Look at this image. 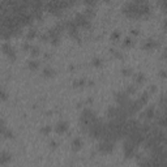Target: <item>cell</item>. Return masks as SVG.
<instances>
[{
  "label": "cell",
  "instance_id": "cell-1",
  "mask_svg": "<svg viewBox=\"0 0 167 167\" xmlns=\"http://www.w3.org/2000/svg\"><path fill=\"white\" fill-rule=\"evenodd\" d=\"M136 146L133 142L131 141V140H125L124 144H123V149H124V155L125 158H132V157L135 155V152H136Z\"/></svg>",
  "mask_w": 167,
  "mask_h": 167
},
{
  "label": "cell",
  "instance_id": "cell-2",
  "mask_svg": "<svg viewBox=\"0 0 167 167\" xmlns=\"http://www.w3.org/2000/svg\"><path fill=\"white\" fill-rule=\"evenodd\" d=\"M74 21L78 25V28H90V18H88L86 15L85 13H76V16H74Z\"/></svg>",
  "mask_w": 167,
  "mask_h": 167
},
{
  "label": "cell",
  "instance_id": "cell-3",
  "mask_svg": "<svg viewBox=\"0 0 167 167\" xmlns=\"http://www.w3.org/2000/svg\"><path fill=\"white\" fill-rule=\"evenodd\" d=\"M1 50L7 56L11 59V61H15L16 60V50L13 49V46H11V43L9 42H4L1 45Z\"/></svg>",
  "mask_w": 167,
  "mask_h": 167
},
{
  "label": "cell",
  "instance_id": "cell-4",
  "mask_svg": "<svg viewBox=\"0 0 167 167\" xmlns=\"http://www.w3.org/2000/svg\"><path fill=\"white\" fill-rule=\"evenodd\" d=\"M114 146H115L114 141H110V140H101L99 145H98V149H99L102 153H111L114 150Z\"/></svg>",
  "mask_w": 167,
  "mask_h": 167
},
{
  "label": "cell",
  "instance_id": "cell-5",
  "mask_svg": "<svg viewBox=\"0 0 167 167\" xmlns=\"http://www.w3.org/2000/svg\"><path fill=\"white\" fill-rule=\"evenodd\" d=\"M68 121H65V120H60V121H57L56 123V125H55V132L57 135H63V133H65V132L68 131Z\"/></svg>",
  "mask_w": 167,
  "mask_h": 167
},
{
  "label": "cell",
  "instance_id": "cell-6",
  "mask_svg": "<svg viewBox=\"0 0 167 167\" xmlns=\"http://www.w3.org/2000/svg\"><path fill=\"white\" fill-rule=\"evenodd\" d=\"M155 106H153V104H150L149 107H146V110L144 111V118L148 119V120H150V119L155 118Z\"/></svg>",
  "mask_w": 167,
  "mask_h": 167
},
{
  "label": "cell",
  "instance_id": "cell-7",
  "mask_svg": "<svg viewBox=\"0 0 167 167\" xmlns=\"http://www.w3.org/2000/svg\"><path fill=\"white\" fill-rule=\"evenodd\" d=\"M158 46V42H157L155 39H146L144 43H142V49L144 50H153L155 49V47Z\"/></svg>",
  "mask_w": 167,
  "mask_h": 167
},
{
  "label": "cell",
  "instance_id": "cell-8",
  "mask_svg": "<svg viewBox=\"0 0 167 167\" xmlns=\"http://www.w3.org/2000/svg\"><path fill=\"white\" fill-rule=\"evenodd\" d=\"M12 159V154L9 152L7 150H3L1 154H0V162H1V165H7L8 162H11Z\"/></svg>",
  "mask_w": 167,
  "mask_h": 167
},
{
  "label": "cell",
  "instance_id": "cell-9",
  "mask_svg": "<svg viewBox=\"0 0 167 167\" xmlns=\"http://www.w3.org/2000/svg\"><path fill=\"white\" fill-rule=\"evenodd\" d=\"M71 146H72V150L73 152H77L81 149V146H82V140L80 137H74L72 140V142H71Z\"/></svg>",
  "mask_w": 167,
  "mask_h": 167
},
{
  "label": "cell",
  "instance_id": "cell-10",
  "mask_svg": "<svg viewBox=\"0 0 167 167\" xmlns=\"http://www.w3.org/2000/svg\"><path fill=\"white\" fill-rule=\"evenodd\" d=\"M54 73H55V69L52 67H45L42 71V74L45 77H51V76H54Z\"/></svg>",
  "mask_w": 167,
  "mask_h": 167
},
{
  "label": "cell",
  "instance_id": "cell-11",
  "mask_svg": "<svg viewBox=\"0 0 167 167\" xmlns=\"http://www.w3.org/2000/svg\"><path fill=\"white\" fill-rule=\"evenodd\" d=\"M28 67H29V69L30 71H37L39 68V61L38 60H29V63H28Z\"/></svg>",
  "mask_w": 167,
  "mask_h": 167
},
{
  "label": "cell",
  "instance_id": "cell-12",
  "mask_svg": "<svg viewBox=\"0 0 167 167\" xmlns=\"http://www.w3.org/2000/svg\"><path fill=\"white\" fill-rule=\"evenodd\" d=\"M138 101H140V103H141L142 106L148 103V101H149V93H148V91H145V93H142L141 95H140Z\"/></svg>",
  "mask_w": 167,
  "mask_h": 167
},
{
  "label": "cell",
  "instance_id": "cell-13",
  "mask_svg": "<svg viewBox=\"0 0 167 167\" xmlns=\"http://www.w3.org/2000/svg\"><path fill=\"white\" fill-rule=\"evenodd\" d=\"M135 81H136V84H142V82H144V81H145L144 73H142V72L136 73V74H135Z\"/></svg>",
  "mask_w": 167,
  "mask_h": 167
},
{
  "label": "cell",
  "instance_id": "cell-14",
  "mask_svg": "<svg viewBox=\"0 0 167 167\" xmlns=\"http://www.w3.org/2000/svg\"><path fill=\"white\" fill-rule=\"evenodd\" d=\"M51 132H52V127H51V125H43V127L40 128V133L45 135V136H49Z\"/></svg>",
  "mask_w": 167,
  "mask_h": 167
},
{
  "label": "cell",
  "instance_id": "cell-15",
  "mask_svg": "<svg viewBox=\"0 0 167 167\" xmlns=\"http://www.w3.org/2000/svg\"><path fill=\"white\" fill-rule=\"evenodd\" d=\"M1 135L4 136L5 138H13V137H15V136H13V131H12V129H8V128H7L5 131H3Z\"/></svg>",
  "mask_w": 167,
  "mask_h": 167
},
{
  "label": "cell",
  "instance_id": "cell-16",
  "mask_svg": "<svg viewBox=\"0 0 167 167\" xmlns=\"http://www.w3.org/2000/svg\"><path fill=\"white\" fill-rule=\"evenodd\" d=\"M39 47L38 46H32V49H30V54H32V56H38L39 55Z\"/></svg>",
  "mask_w": 167,
  "mask_h": 167
},
{
  "label": "cell",
  "instance_id": "cell-17",
  "mask_svg": "<svg viewBox=\"0 0 167 167\" xmlns=\"http://www.w3.org/2000/svg\"><path fill=\"white\" fill-rule=\"evenodd\" d=\"M35 34H37V30L35 29H30L29 32H28V34H26V39H28V40L33 39L34 37H35Z\"/></svg>",
  "mask_w": 167,
  "mask_h": 167
},
{
  "label": "cell",
  "instance_id": "cell-18",
  "mask_svg": "<svg viewBox=\"0 0 167 167\" xmlns=\"http://www.w3.org/2000/svg\"><path fill=\"white\" fill-rule=\"evenodd\" d=\"M119 38H120V32H119V30H114V32L111 33V39L112 40H118Z\"/></svg>",
  "mask_w": 167,
  "mask_h": 167
},
{
  "label": "cell",
  "instance_id": "cell-19",
  "mask_svg": "<svg viewBox=\"0 0 167 167\" xmlns=\"http://www.w3.org/2000/svg\"><path fill=\"white\" fill-rule=\"evenodd\" d=\"M85 15H86V17H88V18H91V17H93L94 16V9L93 8H86V9H85Z\"/></svg>",
  "mask_w": 167,
  "mask_h": 167
},
{
  "label": "cell",
  "instance_id": "cell-20",
  "mask_svg": "<svg viewBox=\"0 0 167 167\" xmlns=\"http://www.w3.org/2000/svg\"><path fill=\"white\" fill-rule=\"evenodd\" d=\"M91 64H93L94 67H99L102 64V59L101 57H93V60H91Z\"/></svg>",
  "mask_w": 167,
  "mask_h": 167
},
{
  "label": "cell",
  "instance_id": "cell-21",
  "mask_svg": "<svg viewBox=\"0 0 167 167\" xmlns=\"http://www.w3.org/2000/svg\"><path fill=\"white\" fill-rule=\"evenodd\" d=\"M124 91H125V93H127L128 95H129V94H133L135 91H136V88H135V86H132V85H129V86L125 88V90H124Z\"/></svg>",
  "mask_w": 167,
  "mask_h": 167
},
{
  "label": "cell",
  "instance_id": "cell-22",
  "mask_svg": "<svg viewBox=\"0 0 167 167\" xmlns=\"http://www.w3.org/2000/svg\"><path fill=\"white\" fill-rule=\"evenodd\" d=\"M85 84V78H80V80H76L73 82V86L77 88V86H82V85Z\"/></svg>",
  "mask_w": 167,
  "mask_h": 167
},
{
  "label": "cell",
  "instance_id": "cell-23",
  "mask_svg": "<svg viewBox=\"0 0 167 167\" xmlns=\"http://www.w3.org/2000/svg\"><path fill=\"white\" fill-rule=\"evenodd\" d=\"M132 38H129V37H127V38L124 39V42H123V46L124 47H129V46H132Z\"/></svg>",
  "mask_w": 167,
  "mask_h": 167
},
{
  "label": "cell",
  "instance_id": "cell-24",
  "mask_svg": "<svg viewBox=\"0 0 167 167\" xmlns=\"http://www.w3.org/2000/svg\"><path fill=\"white\" fill-rule=\"evenodd\" d=\"M121 73L124 74V76H129V74L132 73V69H131L129 67H127V68H123V69H121Z\"/></svg>",
  "mask_w": 167,
  "mask_h": 167
},
{
  "label": "cell",
  "instance_id": "cell-25",
  "mask_svg": "<svg viewBox=\"0 0 167 167\" xmlns=\"http://www.w3.org/2000/svg\"><path fill=\"white\" fill-rule=\"evenodd\" d=\"M50 40H51V43H52V45H57V43L60 42V35L59 37H55V38H51Z\"/></svg>",
  "mask_w": 167,
  "mask_h": 167
},
{
  "label": "cell",
  "instance_id": "cell-26",
  "mask_svg": "<svg viewBox=\"0 0 167 167\" xmlns=\"http://www.w3.org/2000/svg\"><path fill=\"white\" fill-rule=\"evenodd\" d=\"M159 77L166 78L167 77V71L166 69H161V71H159Z\"/></svg>",
  "mask_w": 167,
  "mask_h": 167
},
{
  "label": "cell",
  "instance_id": "cell-27",
  "mask_svg": "<svg viewBox=\"0 0 167 167\" xmlns=\"http://www.w3.org/2000/svg\"><path fill=\"white\" fill-rule=\"evenodd\" d=\"M30 49H32V45L30 43H28V42H25L24 43V46H22V50H25V51H30Z\"/></svg>",
  "mask_w": 167,
  "mask_h": 167
},
{
  "label": "cell",
  "instance_id": "cell-28",
  "mask_svg": "<svg viewBox=\"0 0 167 167\" xmlns=\"http://www.w3.org/2000/svg\"><path fill=\"white\" fill-rule=\"evenodd\" d=\"M7 98H8V94H7V91L3 89V90H1V101H5Z\"/></svg>",
  "mask_w": 167,
  "mask_h": 167
},
{
  "label": "cell",
  "instance_id": "cell-29",
  "mask_svg": "<svg viewBox=\"0 0 167 167\" xmlns=\"http://www.w3.org/2000/svg\"><path fill=\"white\" fill-rule=\"evenodd\" d=\"M161 5H162L163 12H166V13H167V1H163V3H161Z\"/></svg>",
  "mask_w": 167,
  "mask_h": 167
},
{
  "label": "cell",
  "instance_id": "cell-30",
  "mask_svg": "<svg viewBox=\"0 0 167 167\" xmlns=\"http://www.w3.org/2000/svg\"><path fill=\"white\" fill-rule=\"evenodd\" d=\"M50 145H51V148H56V145H57V142L55 141V140H52V141L50 142Z\"/></svg>",
  "mask_w": 167,
  "mask_h": 167
},
{
  "label": "cell",
  "instance_id": "cell-31",
  "mask_svg": "<svg viewBox=\"0 0 167 167\" xmlns=\"http://www.w3.org/2000/svg\"><path fill=\"white\" fill-rule=\"evenodd\" d=\"M149 90H150V91H155V90H157V88L154 86V85H152V86L149 88Z\"/></svg>",
  "mask_w": 167,
  "mask_h": 167
},
{
  "label": "cell",
  "instance_id": "cell-32",
  "mask_svg": "<svg viewBox=\"0 0 167 167\" xmlns=\"http://www.w3.org/2000/svg\"><path fill=\"white\" fill-rule=\"evenodd\" d=\"M161 57H162V59H167V51H165V52L162 54V56H161Z\"/></svg>",
  "mask_w": 167,
  "mask_h": 167
},
{
  "label": "cell",
  "instance_id": "cell-33",
  "mask_svg": "<svg viewBox=\"0 0 167 167\" xmlns=\"http://www.w3.org/2000/svg\"><path fill=\"white\" fill-rule=\"evenodd\" d=\"M131 32H132V34H136V35H137V34H138V30H137V29H132Z\"/></svg>",
  "mask_w": 167,
  "mask_h": 167
},
{
  "label": "cell",
  "instance_id": "cell-34",
  "mask_svg": "<svg viewBox=\"0 0 167 167\" xmlns=\"http://www.w3.org/2000/svg\"><path fill=\"white\" fill-rule=\"evenodd\" d=\"M163 28H165V29H167V18L165 20V21H163Z\"/></svg>",
  "mask_w": 167,
  "mask_h": 167
},
{
  "label": "cell",
  "instance_id": "cell-35",
  "mask_svg": "<svg viewBox=\"0 0 167 167\" xmlns=\"http://www.w3.org/2000/svg\"><path fill=\"white\" fill-rule=\"evenodd\" d=\"M166 51H167V49H166Z\"/></svg>",
  "mask_w": 167,
  "mask_h": 167
}]
</instances>
